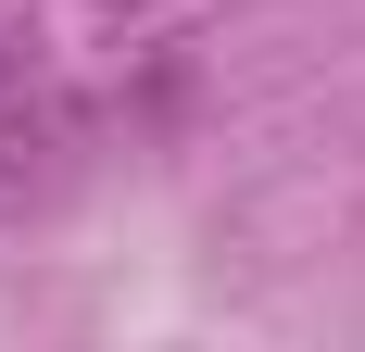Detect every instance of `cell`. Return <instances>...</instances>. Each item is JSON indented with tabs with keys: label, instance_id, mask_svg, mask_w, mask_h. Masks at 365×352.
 <instances>
[{
	"label": "cell",
	"instance_id": "obj_1",
	"mask_svg": "<svg viewBox=\"0 0 365 352\" xmlns=\"http://www.w3.org/2000/svg\"><path fill=\"white\" fill-rule=\"evenodd\" d=\"M113 139V101H76V88H0V227H26L76 189V176L101 164Z\"/></svg>",
	"mask_w": 365,
	"mask_h": 352
},
{
	"label": "cell",
	"instance_id": "obj_2",
	"mask_svg": "<svg viewBox=\"0 0 365 352\" xmlns=\"http://www.w3.org/2000/svg\"><path fill=\"white\" fill-rule=\"evenodd\" d=\"M26 76H38V26L0 0V88H26Z\"/></svg>",
	"mask_w": 365,
	"mask_h": 352
}]
</instances>
